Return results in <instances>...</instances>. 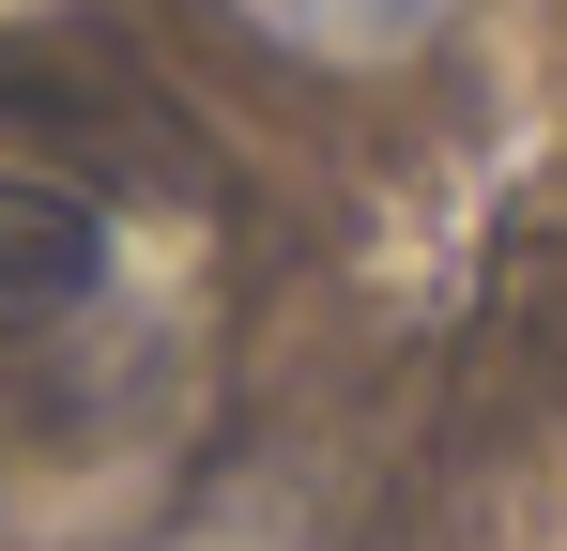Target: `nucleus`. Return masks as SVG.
Returning a JSON list of instances; mask_svg holds the SVG:
<instances>
[{
	"label": "nucleus",
	"instance_id": "nucleus-1",
	"mask_svg": "<svg viewBox=\"0 0 567 551\" xmlns=\"http://www.w3.org/2000/svg\"><path fill=\"white\" fill-rule=\"evenodd\" d=\"M93 276H107V230H93V199L0 184V353H16V337H47L62 306H93Z\"/></svg>",
	"mask_w": 567,
	"mask_h": 551
},
{
	"label": "nucleus",
	"instance_id": "nucleus-2",
	"mask_svg": "<svg viewBox=\"0 0 567 551\" xmlns=\"http://www.w3.org/2000/svg\"><path fill=\"white\" fill-rule=\"evenodd\" d=\"M277 46H307V62H399V46H430L445 31V0H246Z\"/></svg>",
	"mask_w": 567,
	"mask_h": 551
}]
</instances>
